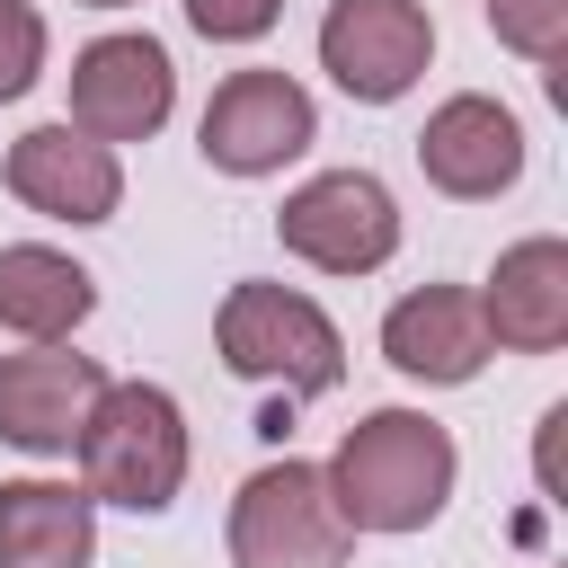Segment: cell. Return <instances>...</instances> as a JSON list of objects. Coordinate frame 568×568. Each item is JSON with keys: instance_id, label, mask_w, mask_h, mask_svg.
Returning a JSON list of instances; mask_svg holds the SVG:
<instances>
[{"instance_id": "cell-1", "label": "cell", "mask_w": 568, "mask_h": 568, "mask_svg": "<svg viewBox=\"0 0 568 568\" xmlns=\"http://www.w3.org/2000/svg\"><path fill=\"white\" fill-rule=\"evenodd\" d=\"M453 479H462V453L426 408H373L364 426H346L328 462V497L355 532H426Z\"/></svg>"}, {"instance_id": "cell-2", "label": "cell", "mask_w": 568, "mask_h": 568, "mask_svg": "<svg viewBox=\"0 0 568 568\" xmlns=\"http://www.w3.org/2000/svg\"><path fill=\"white\" fill-rule=\"evenodd\" d=\"M80 488L89 506L124 515H169L186 488V408L160 382H106L80 417Z\"/></svg>"}, {"instance_id": "cell-3", "label": "cell", "mask_w": 568, "mask_h": 568, "mask_svg": "<svg viewBox=\"0 0 568 568\" xmlns=\"http://www.w3.org/2000/svg\"><path fill=\"white\" fill-rule=\"evenodd\" d=\"M213 346H222V364H231L240 382H275V390H293V399H320V390H337V373H346L337 320H328L311 293L266 284V275H248V284L222 293Z\"/></svg>"}, {"instance_id": "cell-4", "label": "cell", "mask_w": 568, "mask_h": 568, "mask_svg": "<svg viewBox=\"0 0 568 568\" xmlns=\"http://www.w3.org/2000/svg\"><path fill=\"white\" fill-rule=\"evenodd\" d=\"M355 524L328 497L320 462H266L231 497V568H346Z\"/></svg>"}, {"instance_id": "cell-5", "label": "cell", "mask_w": 568, "mask_h": 568, "mask_svg": "<svg viewBox=\"0 0 568 568\" xmlns=\"http://www.w3.org/2000/svg\"><path fill=\"white\" fill-rule=\"evenodd\" d=\"M275 240L302 266H320V275H373L399 248V204H390V186L373 169H328V178H311V186L284 195Z\"/></svg>"}, {"instance_id": "cell-6", "label": "cell", "mask_w": 568, "mask_h": 568, "mask_svg": "<svg viewBox=\"0 0 568 568\" xmlns=\"http://www.w3.org/2000/svg\"><path fill=\"white\" fill-rule=\"evenodd\" d=\"M311 142H320V106L293 71H231L204 106V133H195V151L222 178H275Z\"/></svg>"}, {"instance_id": "cell-7", "label": "cell", "mask_w": 568, "mask_h": 568, "mask_svg": "<svg viewBox=\"0 0 568 568\" xmlns=\"http://www.w3.org/2000/svg\"><path fill=\"white\" fill-rule=\"evenodd\" d=\"M435 62V18L417 0H328L320 18V71L364 98V106H390L426 80Z\"/></svg>"}, {"instance_id": "cell-8", "label": "cell", "mask_w": 568, "mask_h": 568, "mask_svg": "<svg viewBox=\"0 0 568 568\" xmlns=\"http://www.w3.org/2000/svg\"><path fill=\"white\" fill-rule=\"evenodd\" d=\"M178 106V62L151 36H98L71 53V115L89 142H151Z\"/></svg>"}, {"instance_id": "cell-9", "label": "cell", "mask_w": 568, "mask_h": 568, "mask_svg": "<svg viewBox=\"0 0 568 568\" xmlns=\"http://www.w3.org/2000/svg\"><path fill=\"white\" fill-rule=\"evenodd\" d=\"M9 195L44 222H115L124 204V160L115 142H89L80 124H36L9 142Z\"/></svg>"}, {"instance_id": "cell-10", "label": "cell", "mask_w": 568, "mask_h": 568, "mask_svg": "<svg viewBox=\"0 0 568 568\" xmlns=\"http://www.w3.org/2000/svg\"><path fill=\"white\" fill-rule=\"evenodd\" d=\"M417 169H426V186H444V195H462V204L506 195V186L524 178V124H515V106H497V98H479V89L444 98V106L426 115V133H417Z\"/></svg>"}, {"instance_id": "cell-11", "label": "cell", "mask_w": 568, "mask_h": 568, "mask_svg": "<svg viewBox=\"0 0 568 568\" xmlns=\"http://www.w3.org/2000/svg\"><path fill=\"white\" fill-rule=\"evenodd\" d=\"M98 390H106L98 355H71L62 337L27 346V355H0V444H18V453H71Z\"/></svg>"}, {"instance_id": "cell-12", "label": "cell", "mask_w": 568, "mask_h": 568, "mask_svg": "<svg viewBox=\"0 0 568 568\" xmlns=\"http://www.w3.org/2000/svg\"><path fill=\"white\" fill-rule=\"evenodd\" d=\"M382 355H390L408 382L453 390V382H479V364H488L497 346H488L479 293H462V284H417V293H399V302L382 311Z\"/></svg>"}, {"instance_id": "cell-13", "label": "cell", "mask_w": 568, "mask_h": 568, "mask_svg": "<svg viewBox=\"0 0 568 568\" xmlns=\"http://www.w3.org/2000/svg\"><path fill=\"white\" fill-rule=\"evenodd\" d=\"M479 320H488V346H515V355L568 346V240L550 231L515 240L479 293Z\"/></svg>"}, {"instance_id": "cell-14", "label": "cell", "mask_w": 568, "mask_h": 568, "mask_svg": "<svg viewBox=\"0 0 568 568\" xmlns=\"http://www.w3.org/2000/svg\"><path fill=\"white\" fill-rule=\"evenodd\" d=\"M98 506L62 479H0V568H89Z\"/></svg>"}, {"instance_id": "cell-15", "label": "cell", "mask_w": 568, "mask_h": 568, "mask_svg": "<svg viewBox=\"0 0 568 568\" xmlns=\"http://www.w3.org/2000/svg\"><path fill=\"white\" fill-rule=\"evenodd\" d=\"M89 311H98V275H89L80 257H62V248H44V240L0 248V328H18L27 346H53V337H71Z\"/></svg>"}, {"instance_id": "cell-16", "label": "cell", "mask_w": 568, "mask_h": 568, "mask_svg": "<svg viewBox=\"0 0 568 568\" xmlns=\"http://www.w3.org/2000/svg\"><path fill=\"white\" fill-rule=\"evenodd\" d=\"M488 27H497V44H506V53H524V62H541V71H550V98H568V80H559L568 0H488Z\"/></svg>"}, {"instance_id": "cell-17", "label": "cell", "mask_w": 568, "mask_h": 568, "mask_svg": "<svg viewBox=\"0 0 568 568\" xmlns=\"http://www.w3.org/2000/svg\"><path fill=\"white\" fill-rule=\"evenodd\" d=\"M44 80V18L36 0H0V106Z\"/></svg>"}, {"instance_id": "cell-18", "label": "cell", "mask_w": 568, "mask_h": 568, "mask_svg": "<svg viewBox=\"0 0 568 568\" xmlns=\"http://www.w3.org/2000/svg\"><path fill=\"white\" fill-rule=\"evenodd\" d=\"M275 18H284V0H186V27L204 44H257Z\"/></svg>"}, {"instance_id": "cell-19", "label": "cell", "mask_w": 568, "mask_h": 568, "mask_svg": "<svg viewBox=\"0 0 568 568\" xmlns=\"http://www.w3.org/2000/svg\"><path fill=\"white\" fill-rule=\"evenodd\" d=\"M559 426H568V408H541V426H532V470H541V497H559Z\"/></svg>"}, {"instance_id": "cell-20", "label": "cell", "mask_w": 568, "mask_h": 568, "mask_svg": "<svg viewBox=\"0 0 568 568\" xmlns=\"http://www.w3.org/2000/svg\"><path fill=\"white\" fill-rule=\"evenodd\" d=\"M80 9H133V0H80Z\"/></svg>"}]
</instances>
